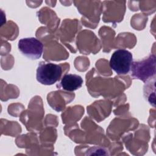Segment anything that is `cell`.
<instances>
[{
	"instance_id": "cell-5",
	"label": "cell",
	"mask_w": 156,
	"mask_h": 156,
	"mask_svg": "<svg viewBox=\"0 0 156 156\" xmlns=\"http://www.w3.org/2000/svg\"><path fill=\"white\" fill-rule=\"evenodd\" d=\"M83 82L81 76L74 74H68L62 77L60 87L64 90L73 91L80 88L83 84Z\"/></svg>"
},
{
	"instance_id": "cell-2",
	"label": "cell",
	"mask_w": 156,
	"mask_h": 156,
	"mask_svg": "<svg viewBox=\"0 0 156 156\" xmlns=\"http://www.w3.org/2000/svg\"><path fill=\"white\" fill-rule=\"evenodd\" d=\"M155 56L153 54L141 61L133 62L130 68L131 76L145 82L155 76Z\"/></svg>"
},
{
	"instance_id": "cell-3",
	"label": "cell",
	"mask_w": 156,
	"mask_h": 156,
	"mask_svg": "<svg viewBox=\"0 0 156 156\" xmlns=\"http://www.w3.org/2000/svg\"><path fill=\"white\" fill-rule=\"evenodd\" d=\"M133 62L132 54L124 49H119L115 51L110 60V66L119 75L129 73Z\"/></svg>"
},
{
	"instance_id": "cell-4",
	"label": "cell",
	"mask_w": 156,
	"mask_h": 156,
	"mask_svg": "<svg viewBox=\"0 0 156 156\" xmlns=\"http://www.w3.org/2000/svg\"><path fill=\"white\" fill-rule=\"evenodd\" d=\"M18 48L24 55L32 60H37L40 58L43 51V44L34 37L20 39L18 41Z\"/></svg>"
},
{
	"instance_id": "cell-1",
	"label": "cell",
	"mask_w": 156,
	"mask_h": 156,
	"mask_svg": "<svg viewBox=\"0 0 156 156\" xmlns=\"http://www.w3.org/2000/svg\"><path fill=\"white\" fill-rule=\"evenodd\" d=\"M62 74V68L60 65L41 62L37 69L36 77L37 81L40 83L51 85L60 79Z\"/></svg>"
}]
</instances>
